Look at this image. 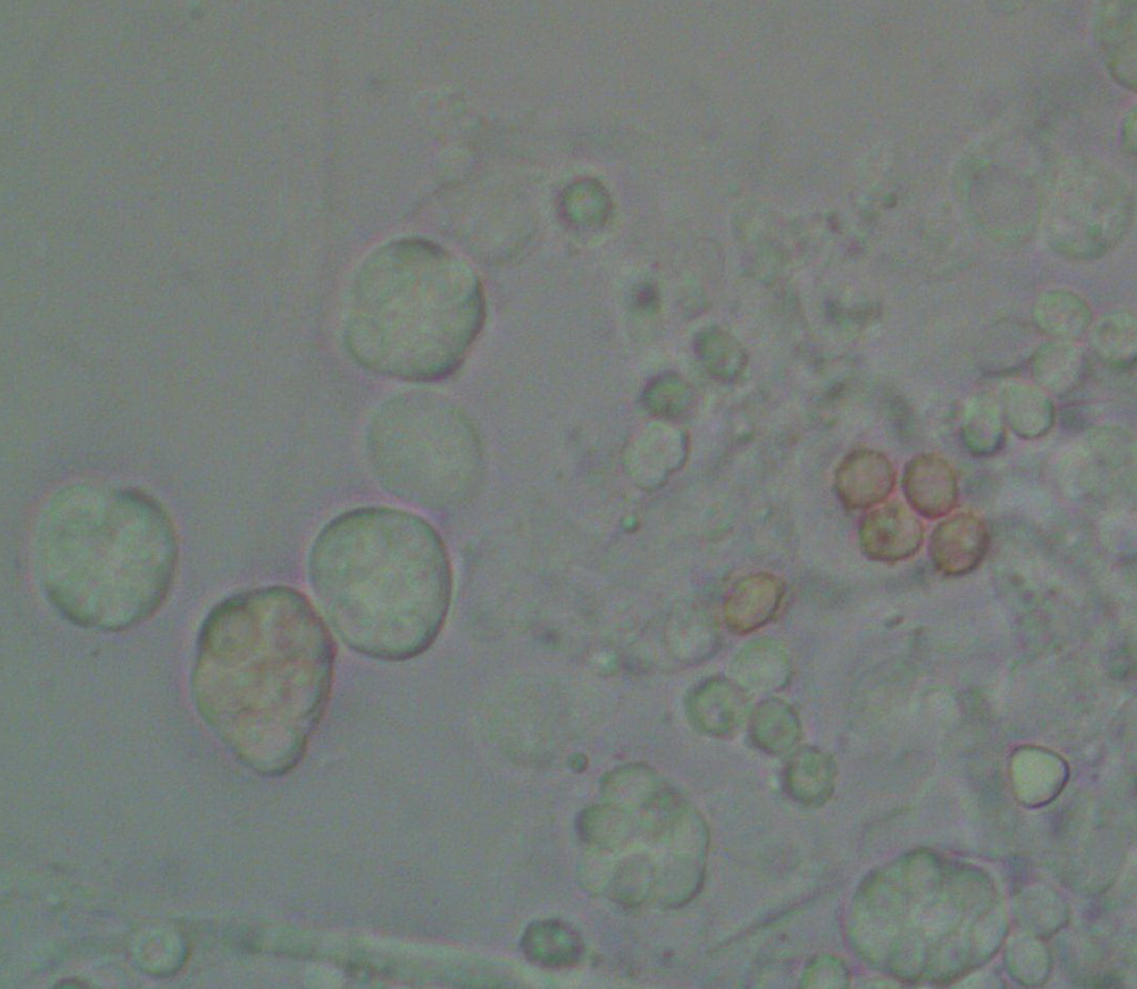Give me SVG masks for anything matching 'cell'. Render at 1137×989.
Wrapping results in <instances>:
<instances>
[{
	"label": "cell",
	"mask_w": 1137,
	"mask_h": 989,
	"mask_svg": "<svg viewBox=\"0 0 1137 989\" xmlns=\"http://www.w3.org/2000/svg\"><path fill=\"white\" fill-rule=\"evenodd\" d=\"M791 662L784 648L769 638L745 645L734 657L733 680L745 692L773 693L787 685Z\"/></svg>",
	"instance_id": "cell-16"
},
{
	"label": "cell",
	"mask_w": 1137,
	"mask_h": 989,
	"mask_svg": "<svg viewBox=\"0 0 1137 989\" xmlns=\"http://www.w3.org/2000/svg\"><path fill=\"white\" fill-rule=\"evenodd\" d=\"M524 955L534 963L550 968L576 963L583 953V941L570 925L560 920L531 924L522 937Z\"/></svg>",
	"instance_id": "cell-19"
},
{
	"label": "cell",
	"mask_w": 1137,
	"mask_h": 989,
	"mask_svg": "<svg viewBox=\"0 0 1137 989\" xmlns=\"http://www.w3.org/2000/svg\"><path fill=\"white\" fill-rule=\"evenodd\" d=\"M1033 320L1045 334L1069 342L1088 330L1091 311L1078 294L1068 290H1049L1035 301Z\"/></svg>",
	"instance_id": "cell-17"
},
{
	"label": "cell",
	"mask_w": 1137,
	"mask_h": 989,
	"mask_svg": "<svg viewBox=\"0 0 1137 989\" xmlns=\"http://www.w3.org/2000/svg\"><path fill=\"white\" fill-rule=\"evenodd\" d=\"M1096 38L1111 77L1136 85V1H1107L1096 19Z\"/></svg>",
	"instance_id": "cell-12"
},
{
	"label": "cell",
	"mask_w": 1137,
	"mask_h": 989,
	"mask_svg": "<svg viewBox=\"0 0 1137 989\" xmlns=\"http://www.w3.org/2000/svg\"><path fill=\"white\" fill-rule=\"evenodd\" d=\"M371 472L392 496L425 509L453 507L480 476V447L464 415L427 391L396 394L372 415L365 436Z\"/></svg>",
	"instance_id": "cell-6"
},
{
	"label": "cell",
	"mask_w": 1137,
	"mask_h": 989,
	"mask_svg": "<svg viewBox=\"0 0 1137 989\" xmlns=\"http://www.w3.org/2000/svg\"><path fill=\"white\" fill-rule=\"evenodd\" d=\"M1135 122H1136V115H1135V112L1133 111L1127 117V121L1125 122V129L1123 131V133H1124V142H1126L1128 150H1131V151L1135 150Z\"/></svg>",
	"instance_id": "cell-25"
},
{
	"label": "cell",
	"mask_w": 1137,
	"mask_h": 989,
	"mask_svg": "<svg viewBox=\"0 0 1137 989\" xmlns=\"http://www.w3.org/2000/svg\"><path fill=\"white\" fill-rule=\"evenodd\" d=\"M1090 345L1106 364L1129 367L1135 363L1137 352L1135 316L1121 311L1103 316L1091 330Z\"/></svg>",
	"instance_id": "cell-23"
},
{
	"label": "cell",
	"mask_w": 1137,
	"mask_h": 989,
	"mask_svg": "<svg viewBox=\"0 0 1137 989\" xmlns=\"http://www.w3.org/2000/svg\"><path fill=\"white\" fill-rule=\"evenodd\" d=\"M474 274L423 240L389 243L369 255L352 280L343 337L364 370L429 382L450 374L481 322Z\"/></svg>",
	"instance_id": "cell-4"
},
{
	"label": "cell",
	"mask_w": 1137,
	"mask_h": 989,
	"mask_svg": "<svg viewBox=\"0 0 1137 989\" xmlns=\"http://www.w3.org/2000/svg\"><path fill=\"white\" fill-rule=\"evenodd\" d=\"M1129 185L1106 166L1077 163L1058 176L1047 206L1050 243L1073 259H1094L1116 245L1133 219Z\"/></svg>",
	"instance_id": "cell-7"
},
{
	"label": "cell",
	"mask_w": 1137,
	"mask_h": 989,
	"mask_svg": "<svg viewBox=\"0 0 1137 989\" xmlns=\"http://www.w3.org/2000/svg\"><path fill=\"white\" fill-rule=\"evenodd\" d=\"M835 774L831 756L816 748H802L788 763L786 785L795 799L817 806L832 795Z\"/></svg>",
	"instance_id": "cell-20"
},
{
	"label": "cell",
	"mask_w": 1137,
	"mask_h": 989,
	"mask_svg": "<svg viewBox=\"0 0 1137 989\" xmlns=\"http://www.w3.org/2000/svg\"><path fill=\"white\" fill-rule=\"evenodd\" d=\"M37 579L72 623L114 632L162 604L178 545L172 523L149 495L109 482L58 490L40 509L31 536Z\"/></svg>",
	"instance_id": "cell-3"
},
{
	"label": "cell",
	"mask_w": 1137,
	"mask_h": 989,
	"mask_svg": "<svg viewBox=\"0 0 1137 989\" xmlns=\"http://www.w3.org/2000/svg\"><path fill=\"white\" fill-rule=\"evenodd\" d=\"M809 975L814 978V981H811L812 987H841L845 976L839 961L832 959L822 960L812 967Z\"/></svg>",
	"instance_id": "cell-24"
},
{
	"label": "cell",
	"mask_w": 1137,
	"mask_h": 989,
	"mask_svg": "<svg viewBox=\"0 0 1137 989\" xmlns=\"http://www.w3.org/2000/svg\"><path fill=\"white\" fill-rule=\"evenodd\" d=\"M82 986L83 985L81 983V981H76L74 979H71V980H63L59 985H57L56 987H63L64 988V987H82Z\"/></svg>",
	"instance_id": "cell-26"
},
{
	"label": "cell",
	"mask_w": 1137,
	"mask_h": 989,
	"mask_svg": "<svg viewBox=\"0 0 1137 989\" xmlns=\"http://www.w3.org/2000/svg\"><path fill=\"white\" fill-rule=\"evenodd\" d=\"M606 804L582 814L580 834L592 854L585 877L593 888L627 906H675L702 885L708 835L702 817L672 789L655 811L644 840L638 839L628 807L605 796Z\"/></svg>",
	"instance_id": "cell-5"
},
{
	"label": "cell",
	"mask_w": 1137,
	"mask_h": 989,
	"mask_svg": "<svg viewBox=\"0 0 1137 989\" xmlns=\"http://www.w3.org/2000/svg\"><path fill=\"white\" fill-rule=\"evenodd\" d=\"M308 576L335 634L374 659L423 653L450 605L442 538L424 518L401 508L364 506L332 518L311 545Z\"/></svg>",
	"instance_id": "cell-2"
},
{
	"label": "cell",
	"mask_w": 1137,
	"mask_h": 989,
	"mask_svg": "<svg viewBox=\"0 0 1137 989\" xmlns=\"http://www.w3.org/2000/svg\"><path fill=\"white\" fill-rule=\"evenodd\" d=\"M925 527L920 517L899 499L885 501L864 515L858 527L862 552L871 559L900 562L923 546Z\"/></svg>",
	"instance_id": "cell-8"
},
{
	"label": "cell",
	"mask_w": 1137,
	"mask_h": 989,
	"mask_svg": "<svg viewBox=\"0 0 1137 989\" xmlns=\"http://www.w3.org/2000/svg\"><path fill=\"white\" fill-rule=\"evenodd\" d=\"M688 714L702 731L712 736H726L736 730L747 717L748 698L734 680L712 678L692 693Z\"/></svg>",
	"instance_id": "cell-14"
},
{
	"label": "cell",
	"mask_w": 1137,
	"mask_h": 989,
	"mask_svg": "<svg viewBox=\"0 0 1137 989\" xmlns=\"http://www.w3.org/2000/svg\"><path fill=\"white\" fill-rule=\"evenodd\" d=\"M1030 363L1036 385L1058 396L1071 393L1080 384L1086 370L1084 352L1065 341L1042 345L1032 355Z\"/></svg>",
	"instance_id": "cell-18"
},
{
	"label": "cell",
	"mask_w": 1137,
	"mask_h": 989,
	"mask_svg": "<svg viewBox=\"0 0 1137 989\" xmlns=\"http://www.w3.org/2000/svg\"><path fill=\"white\" fill-rule=\"evenodd\" d=\"M999 406L990 398L975 397L967 405L962 424L960 440L975 457H990L1005 445L1006 428Z\"/></svg>",
	"instance_id": "cell-21"
},
{
	"label": "cell",
	"mask_w": 1137,
	"mask_h": 989,
	"mask_svg": "<svg viewBox=\"0 0 1137 989\" xmlns=\"http://www.w3.org/2000/svg\"><path fill=\"white\" fill-rule=\"evenodd\" d=\"M310 602L266 586L217 606L199 636L191 677L203 719L258 771L301 758L328 704L334 652Z\"/></svg>",
	"instance_id": "cell-1"
},
{
	"label": "cell",
	"mask_w": 1137,
	"mask_h": 989,
	"mask_svg": "<svg viewBox=\"0 0 1137 989\" xmlns=\"http://www.w3.org/2000/svg\"><path fill=\"white\" fill-rule=\"evenodd\" d=\"M749 728L756 745L771 754L788 751L801 736L796 713L787 703L776 698H768L754 709Z\"/></svg>",
	"instance_id": "cell-22"
},
{
	"label": "cell",
	"mask_w": 1137,
	"mask_h": 989,
	"mask_svg": "<svg viewBox=\"0 0 1137 989\" xmlns=\"http://www.w3.org/2000/svg\"><path fill=\"white\" fill-rule=\"evenodd\" d=\"M895 484L896 471L891 460L869 448L847 454L834 478L836 494L848 509H867L885 502Z\"/></svg>",
	"instance_id": "cell-11"
},
{
	"label": "cell",
	"mask_w": 1137,
	"mask_h": 989,
	"mask_svg": "<svg viewBox=\"0 0 1137 989\" xmlns=\"http://www.w3.org/2000/svg\"><path fill=\"white\" fill-rule=\"evenodd\" d=\"M998 406L1005 425L1025 441L1044 437L1055 423L1054 403L1048 393L1036 384L1007 383L1000 392Z\"/></svg>",
	"instance_id": "cell-15"
},
{
	"label": "cell",
	"mask_w": 1137,
	"mask_h": 989,
	"mask_svg": "<svg viewBox=\"0 0 1137 989\" xmlns=\"http://www.w3.org/2000/svg\"><path fill=\"white\" fill-rule=\"evenodd\" d=\"M902 490L907 505L927 519H940L953 513L959 501L955 468L945 457L932 452L915 455L905 464Z\"/></svg>",
	"instance_id": "cell-10"
},
{
	"label": "cell",
	"mask_w": 1137,
	"mask_h": 989,
	"mask_svg": "<svg viewBox=\"0 0 1137 989\" xmlns=\"http://www.w3.org/2000/svg\"><path fill=\"white\" fill-rule=\"evenodd\" d=\"M990 545L986 521L970 511L950 513L935 525L928 553L935 568L947 576H963L985 559Z\"/></svg>",
	"instance_id": "cell-9"
},
{
	"label": "cell",
	"mask_w": 1137,
	"mask_h": 989,
	"mask_svg": "<svg viewBox=\"0 0 1137 989\" xmlns=\"http://www.w3.org/2000/svg\"><path fill=\"white\" fill-rule=\"evenodd\" d=\"M783 596L784 586L773 574L761 572L739 578L723 604L726 626L737 634L758 629L776 615Z\"/></svg>",
	"instance_id": "cell-13"
}]
</instances>
